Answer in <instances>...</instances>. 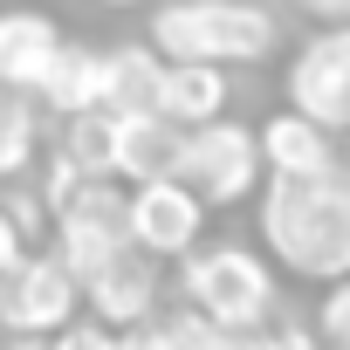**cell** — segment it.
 Wrapping results in <instances>:
<instances>
[{
	"instance_id": "6da1fadb",
	"label": "cell",
	"mask_w": 350,
	"mask_h": 350,
	"mask_svg": "<svg viewBox=\"0 0 350 350\" xmlns=\"http://www.w3.org/2000/svg\"><path fill=\"white\" fill-rule=\"evenodd\" d=\"M261 241L302 282L350 275V158L323 179H268L261 186Z\"/></svg>"
},
{
	"instance_id": "7a4b0ae2",
	"label": "cell",
	"mask_w": 350,
	"mask_h": 350,
	"mask_svg": "<svg viewBox=\"0 0 350 350\" xmlns=\"http://www.w3.org/2000/svg\"><path fill=\"white\" fill-rule=\"evenodd\" d=\"M275 42H282V28L254 0H172V8L151 14V49L165 62L227 69V62H261Z\"/></svg>"
},
{
	"instance_id": "3957f363",
	"label": "cell",
	"mask_w": 350,
	"mask_h": 350,
	"mask_svg": "<svg viewBox=\"0 0 350 350\" xmlns=\"http://www.w3.org/2000/svg\"><path fill=\"white\" fill-rule=\"evenodd\" d=\"M179 288H186V309H200L213 329H254L268 323L275 309V275L254 247H193L179 261Z\"/></svg>"
},
{
	"instance_id": "277c9868",
	"label": "cell",
	"mask_w": 350,
	"mask_h": 350,
	"mask_svg": "<svg viewBox=\"0 0 350 350\" xmlns=\"http://www.w3.org/2000/svg\"><path fill=\"white\" fill-rule=\"evenodd\" d=\"M172 179H179L200 206H241L261 186V144H254L247 124L213 117V124L179 137V172H172Z\"/></svg>"
},
{
	"instance_id": "5b68a950",
	"label": "cell",
	"mask_w": 350,
	"mask_h": 350,
	"mask_svg": "<svg viewBox=\"0 0 350 350\" xmlns=\"http://www.w3.org/2000/svg\"><path fill=\"white\" fill-rule=\"evenodd\" d=\"M200 227H206V206L179 186V179H151V186H131L124 193V241L151 261L165 254H193L200 247Z\"/></svg>"
},
{
	"instance_id": "8992f818",
	"label": "cell",
	"mask_w": 350,
	"mask_h": 350,
	"mask_svg": "<svg viewBox=\"0 0 350 350\" xmlns=\"http://www.w3.org/2000/svg\"><path fill=\"white\" fill-rule=\"evenodd\" d=\"M76 275L55 261V254H21V268L0 275V323L14 336H49L62 323H76Z\"/></svg>"
},
{
	"instance_id": "52a82bcc",
	"label": "cell",
	"mask_w": 350,
	"mask_h": 350,
	"mask_svg": "<svg viewBox=\"0 0 350 350\" xmlns=\"http://www.w3.org/2000/svg\"><path fill=\"white\" fill-rule=\"evenodd\" d=\"M117 247H131L124 241V193L110 186V179H90L62 213H55V261L76 275V288H83V275L90 268H103Z\"/></svg>"
},
{
	"instance_id": "ba28073f",
	"label": "cell",
	"mask_w": 350,
	"mask_h": 350,
	"mask_svg": "<svg viewBox=\"0 0 350 350\" xmlns=\"http://www.w3.org/2000/svg\"><path fill=\"white\" fill-rule=\"evenodd\" d=\"M83 302H90V323H103L117 336L151 323V309H158V261L137 254V247H117L103 268L83 275Z\"/></svg>"
},
{
	"instance_id": "9c48e42d",
	"label": "cell",
	"mask_w": 350,
	"mask_h": 350,
	"mask_svg": "<svg viewBox=\"0 0 350 350\" xmlns=\"http://www.w3.org/2000/svg\"><path fill=\"white\" fill-rule=\"evenodd\" d=\"M288 110L309 117L316 131H350V62H343L329 28L295 49V62H288Z\"/></svg>"
},
{
	"instance_id": "30bf717a",
	"label": "cell",
	"mask_w": 350,
	"mask_h": 350,
	"mask_svg": "<svg viewBox=\"0 0 350 350\" xmlns=\"http://www.w3.org/2000/svg\"><path fill=\"white\" fill-rule=\"evenodd\" d=\"M179 124L165 117H110V179H131V186H151V179H172L179 172Z\"/></svg>"
},
{
	"instance_id": "8fae6325",
	"label": "cell",
	"mask_w": 350,
	"mask_h": 350,
	"mask_svg": "<svg viewBox=\"0 0 350 350\" xmlns=\"http://www.w3.org/2000/svg\"><path fill=\"white\" fill-rule=\"evenodd\" d=\"M62 49V28L35 8H14V14H0V90H14V96H35L49 62Z\"/></svg>"
},
{
	"instance_id": "7c38bea8",
	"label": "cell",
	"mask_w": 350,
	"mask_h": 350,
	"mask_svg": "<svg viewBox=\"0 0 350 350\" xmlns=\"http://www.w3.org/2000/svg\"><path fill=\"white\" fill-rule=\"evenodd\" d=\"M254 144H261V172H268V179H323V172L336 165L329 131H316V124L295 117V110L268 117V124L254 131Z\"/></svg>"
},
{
	"instance_id": "4fadbf2b",
	"label": "cell",
	"mask_w": 350,
	"mask_h": 350,
	"mask_svg": "<svg viewBox=\"0 0 350 350\" xmlns=\"http://www.w3.org/2000/svg\"><path fill=\"white\" fill-rule=\"evenodd\" d=\"M158 49L151 42H124L103 55V110L110 117H158Z\"/></svg>"
},
{
	"instance_id": "5bb4252c",
	"label": "cell",
	"mask_w": 350,
	"mask_h": 350,
	"mask_svg": "<svg viewBox=\"0 0 350 350\" xmlns=\"http://www.w3.org/2000/svg\"><path fill=\"white\" fill-rule=\"evenodd\" d=\"M227 110V69H206V62H165V83H158V117L179 124V131H200Z\"/></svg>"
},
{
	"instance_id": "9a60e30c",
	"label": "cell",
	"mask_w": 350,
	"mask_h": 350,
	"mask_svg": "<svg viewBox=\"0 0 350 350\" xmlns=\"http://www.w3.org/2000/svg\"><path fill=\"white\" fill-rule=\"evenodd\" d=\"M35 96H42L55 117H90V110H103V55L83 49V42H62Z\"/></svg>"
},
{
	"instance_id": "2e32d148",
	"label": "cell",
	"mask_w": 350,
	"mask_h": 350,
	"mask_svg": "<svg viewBox=\"0 0 350 350\" xmlns=\"http://www.w3.org/2000/svg\"><path fill=\"white\" fill-rule=\"evenodd\" d=\"M35 144H42V124H35V103L0 90V179H14V172L35 165Z\"/></svg>"
},
{
	"instance_id": "e0dca14e",
	"label": "cell",
	"mask_w": 350,
	"mask_h": 350,
	"mask_svg": "<svg viewBox=\"0 0 350 350\" xmlns=\"http://www.w3.org/2000/svg\"><path fill=\"white\" fill-rule=\"evenodd\" d=\"M62 151L90 172V179H110V110H90V117H69V137Z\"/></svg>"
},
{
	"instance_id": "ac0fdd59",
	"label": "cell",
	"mask_w": 350,
	"mask_h": 350,
	"mask_svg": "<svg viewBox=\"0 0 350 350\" xmlns=\"http://www.w3.org/2000/svg\"><path fill=\"white\" fill-rule=\"evenodd\" d=\"M151 336H158V350H220V343H227V329H213L200 309H165V316H151Z\"/></svg>"
},
{
	"instance_id": "d6986e66",
	"label": "cell",
	"mask_w": 350,
	"mask_h": 350,
	"mask_svg": "<svg viewBox=\"0 0 350 350\" xmlns=\"http://www.w3.org/2000/svg\"><path fill=\"white\" fill-rule=\"evenodd\" d=\"M220 350H316V336L302 329V323H254V329H227V343Z\"/></svg>"
},
{
	"instance_id": "ffe728a7",
	"label": "cell",
	"mask_w": 350,
	"mask_h": 350,
	"mask_svg": "<svg viewBox=\"0 0 350 350\" xmlns=\"http://www.w3.org/2000/svg\"><path fill=\"white\" fill-rule=\"evenodd\" d=\"M83 186H90V172H83L69 151H55V158H49V172H42V193H35V200H42V206H49V220H55V213H62Z\"/></svg>"
},
{
	"instance_id": "44dd1931",
	"label": "cell",
	"mask_w": 350,
	"mask_h": 350,
	"mask_svg": "<svg viewBox=\"0 0 350 350\" xmlns=\"http://www.w3.org/2000/svg\"><path fill=\"white\" fill-rule=\"evenodd\" d=\"M316 329L329 336V350H350V275L323 288V302H316Z\"/></svg>"
},
{
	"instance_id": "7402d4cb",
	"label": "cell",
	"mask_w": 350,
	"mask_h": 350,
	"mask_svg": "<svg viewBox=\"0 0 350 350\" xmlns=\"http://www.w3.org/2000/svg\"><path fill=\"white\" fill-rule=\"evenodd\" d=\"M49 350H117V329H103V323H62Z\"/></svg>"
},
{
	"instance_id": "603a6c76",
	"label": "cell",
	"mask_w": 350,
	"mask_h": 350,
	"mask_svg": "<svg viewBox=\"0 0 350 350\" xmlns=\"http://www.w3.org/2000/svg\"><path fill=\"white\" fill-rule=\"evenodd\" d=\"M0 213H8L14 227H21V241H35V234H49L42 220H49V206L35 200V193H8V200H0Z\"/></svg>"
},
{
	"instance_id": "cb8c5ba5",
	"label": "cell",
	"mask_w": 350,
	"mask_h": 350,
	"mask_svg": "<svg viewBox=\"0 0 350 350\" xmlns=\"http://www.w3.org/2000/svg\"><path fill=\"white\" fill-rule=\"evenodd\" d=\"M295 8L309 21H323V28H350V0H295Z\"/></svg>"
},
{
	"instance_id": "d4e9b609",
	"label": "cell",
	"mask_w": 350,
	"mask_h": 350,
	"mask_svg": "<svg viewBox=\"0 0 350 350\" xmlns=\"http://www.w3.org/2000/svg\"><path fill=\"white\" fill-rule=\"evenodd\" d=\"M21 254H28V241H21V227H14L8 213H0V275H8V268H21Z\"/></svg>"
},
{
	"instance_id": "484cf974",
	"label": "cell",
	"mask_w": 350,
	"mask_h": 350,
	"mask_svg": "<svg viewBox=\"0 0 350 350\" xmlns=\"http://www.w3.org/2000/svg\"><path fill=\"white\" fill-rule=\"evenodd\" d=\"M117 350H158V336H151V323H137V329H124V336H117Z\"/></svg>"
},
{
	"instance_id": "4316f807",
	"label": "cell",
	"mask_w": 350,
	"mask_h": 350,
	"mask_svg": "<svg viewBox=\"0 0 350 350\" xmlns=\"http://www.w3.org/2000/svg\"><path fill=\"white\" fill-rule=\"evenodd\" d=\"M0 350H49L42 336H14V343H0Z\"/></svg>"
},
{
	"instance_id": "83f0119b",
	"label": "cell",
	"mask_w": 350,
	"mask_h": 350,
	"mask_svg": "<svg viewBox=\"0 0 350 350\" xmlns=\"http://www.w3.org/2000/svg\"><path fill=\"white\" fill-rule=\"evenodd\" d=\"M336 35V49H343V62H350V28H329Z\"/></svg>"
},
{
	"instance_id": "f1b7e54d",
	"label": "cell",
	"mask_w": 350,
	"mask_h": 350,
	"mask_svg": "<svg viewBox=\"0 0 350 350\" xmlns=\"http://www.w3.org/2000/svg\"><path fill=\"white\" fill-rule=\"evenodd\" d=\"M103 8H137V0H103Z\"/></svg>"
},
{
	"instance_id": "f546056e",
	"label": "cell",
	"mask_w": 350,
	"mask_h": 350,
	"mask_svg": "<svg viewBox=\"0 0 350 350\" xmlns=\"http://www.w3.org/2000/svg\"><path fill=\"white\" fill-rule=\"evenodd\" d=\"M323 350H329V343H323Z\"/></svg>"
}]
</instances>
